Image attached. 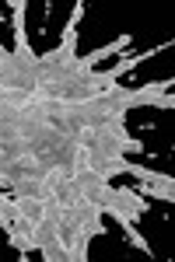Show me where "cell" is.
<instances>
[{"mask_svg":"<svg viewBox=\"0 0 175 262\" xmlns=\"http://www.w3.org/2000/svg\"><path fill=\"white\" fill-rule=\"evenodd\" d=\"M84 18V0L74 4V14L67 21V28H63V39H60L56 49H49L46 56H39V91H49V88H56L70 70H74V63H77V21Z\"/></svg>","mask_w":175,"mask_h":262,"instance_id":"obj_3","label":"cell"},{"mask_svg":"<svg viewBox=\"0 0 175 262\" xmlns=\"http://www.w3.org/2000/svg\"><path fill=\"white\" fill-rule=\"evenodd\" d=\"M126 175H133L137 182H147V185H158V189H165V192H175V179H172V175L151 171V168H144V164L126 161Z\"/></svg>","mask_w":175,"mask_h":262,"instance_id":"obj_4","label":"cell"},{"mask_svg":"<svg viewBox=\"0 0 175 262\" xmlns=\"http://www.w3.org/2000/svg\"><path fill=\"white\" fill-rule=\"evenodd\" d=\"M105 234L102 210L95 203L81 200L70 206H60V245H63V262H88V245L91 238Z\"/></svg>","mask_w":175,"mask_h":262,"instance_id":"obj_2","label":"cell"},{"mask_svg":"<svg viewBox=\"0 0 175 262\" xmlns=\"http://www.w3.org/2000/svg\"><path fill=\"white\" fill-rule=\"evenodd\" d=\"M161 49H172V42H161L154 49H144L140 56H119V63L112 70H70L56 88H49V91H42L35 98H53V101H88V98H98V95H105L109 88H116L119 77L123 74H130L133 67H140V60H151L158 56Z\"/></svg>","mask_w":175,"mask_h":262,"instance_id":"obj_1","label":"cell"}]
</instances>
